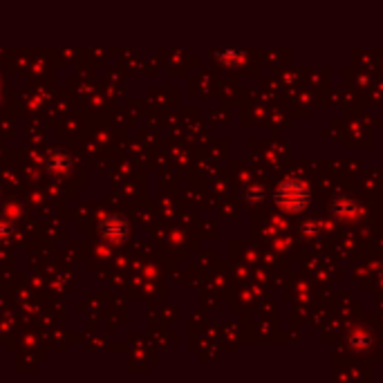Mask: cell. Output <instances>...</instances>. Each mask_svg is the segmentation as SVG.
I'll return each mask as SVG.
<instances>
[{"label": "cell", "mask_w": 383, "mask_h": 383, "mask_svg": "<svg viewBox=\"0 0 383 383\" xmlns=\"http://www.w3.org/2000/svg\"><path fill=\"white\" fill-rule=\"evenodd\" d=\"M307 197L310 193L300 182H285L276 193V204L285 211H300L307 204Z\"/></svg>", "instance_id": "6da1fadb"}, {"label": "cell", "mask_w": 383, "mask_h": 383, "mask_svg": "<svg viewBox=\"0 0 383 383\" xmlns=\"http://www.w3.org/2000/svg\"><path fill=\"white\" fill-rule=\"evenodd\" d=\"M101 233L108 237V240L119 242V240H124V235L128 233V224H126L124 218H119V216L105 218L103 224H101Z\"/></svg>", "instance_id": "7a4b0ae2"}, {"label": "cell", "mask_w": 383, "mask_h": 383, "mask_svg": "<svg viewBox=\"0 0 383 383\" xmlns=\"http://www.w3.org/2000/svg\"><path fill=\"white\" fill-rule=\"evenodd\" d=\"M47 168L57 170V173H61V170H68L70 168V157L65 153H61V151H54L47 157Z\"/></svg>", "instance_id": "3957f363"}, {"label": "cell", "mask_w": 383, "mask_h": 383, "mask_svg": "<svg viewBox=\"0 0 383 383\" xmlns=\"http://www.w3.org/2000/svg\"><path fill=\"white\" fill-rule=\"evenodd\" d=\"M0 86H3V83H0Z\"/></svg>", "instance_id": "277c9868"}]
</instances>
